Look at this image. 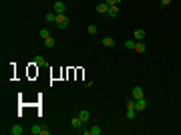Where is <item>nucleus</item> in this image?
I'll list each match as a JSON object with an SVG mask.
<instances>
[{"instance_id": "f257e3e1", "label": "nucleus", "mask_w": 181, "mask_h": 135, "mask_svg": "<svg viewBox=\"0 0 181 135\" xmlns=\"http://www.w3.org/2000/svg\"><path fill=\"white\" fill-rule=\"evenodd\" d=\"M55 24H57L60 30H65V28L68 26V14L67 12H65V14H57V22Z\"/></svg>"}, {"instance_id": "6e6552de", "label": "nucleus", "mask_w": 181, "mask_h": 135, "mask_svg": "<svg viewBox=\"0 0 181 135\" xmlns=\"http://www.w3.org/2000/svg\"><path fill=\"white\" fill-rule=\"evenodd\" d=\"M133 99H143V89L141 87H133Z\"/></svg>"}, {"instance_id": "412c9836", "label": "nucleus", "mask_w": 181, "mask_h": 135, "mask_svg": "<svg viewBox=\"0 0 181 135\" xmlns=\"http://www.w3.org/2000/svg\"><path fill=\"white\" fill-rule=\"evenodd\" d=\"M89 34H97V26H95V24H90V26H89Z\"/></svg>"}, {"instance_id": "5701e85b", "label": "nucleus", "mask_w": 181, "mask_h": 135, "mask_svg": "<svg viewBox=\"0 0 181 135\" xmlns=\"http://www.w3.org/2000/svg\"><path fill=\"white\" fill-rule=\"evenodd\" d=\"M171 4V0H161V6H163V8H165V6H169Z\"/></svg>"}, {"instance_id": "9d476101", "label": "nucleus", "mask_w": 181, "mask_h": 135, "mask_svg": "<svg viewBox=\"0 0 181 135\" xmlns=\"http://www.w3.org/2000/svg\"><path fill=\"white\" fill-rule=\"evenodd\" d=\"M30 133H32V135H42V133H45V129H42L40 125H32V129H30Z\"/></svg>"}, {"instance_id": "2eb2a0df", "label": "nucleus", "mask_w": 181, "mask_h": 135, "mask_svg": "<svg viewBox=\"0 0 181 135\" xmlns=\"http://www.w3.org/2000/svg\"><path fill=\"white\" fill-rule=\"evenodd\" d=\"M79 117L83 119V123H87V121L90 119V113H89V111H80V113H79Z\"/></svg>"}, {"instance_id": "ddd939ff", "label": "nucleus", "mask_w": 181, "mask_h": 135, "mask_svg": "<svg viewBox=\"0 0 181 135\" xmlns=\"http://www.w3.org/2000/svg\"><path fill=\"white\" fill-rule=\"evenodd\" d=\"M103 45H105V46H115V38H111V36H105V38H103Z\"/></svg>"}, {"instance_id": "6ab92c4d", "label": "nucleus", "mask_w": 181, "mask_h": 135, "mask_svg": "<svg viewBox=\"0 0 181 135\" xmlns=\"http://www.w3.org/2000/svg\"><path fill=\"white\" fill-rule=\"evenodd\" d=\"M135 115H137L135 109H127V119H135Z\"/></svg>"}, {"instance_id": "7ed1b4c3", "label": "nucleus", "mask_w": 181, "mask_h": 135, "mask_svg": "<svg viewBox=\"0 0 181 135\" xmlns=\"http://www.w3.org/2000/svg\"><path fill=\"white\" fill-rule=\"evenodd\" d=\"M135 109H137V111H145V109H147L145 99H135Z\"/></svg>"}, {"instance_id": "0eeeda50", "label": "nucleus", "mask_w": 181, "mask_h": 135, "mask_svg": "<svg viewBox=\"0 0 181 135\" xmlns=\"http://www.w3.org/2000/svg\"><path fill=\"white\" fill-rule=\"evenodd\" d=\"M45 20L48 24H50V22L55 24V22H57V12H48V14H45Z\"/></svg>"}, {"instance_id": "9b49d317", "label": "nucleus", "mask_w": 181, "mask_h": 135, "mask_svg": "<svg viewBox=\"0 0 181 135\" xmlns=\"http://www.w3.org/2000/svg\"><path fill=\"white\" fill-rule=\"evenodd\" d=\"M24 129H22V125H12V129H10V133L12 135H20Z\"/></svg>"}, {"instance_id": "f8f14e48", "label": "nucleus", "mask_w": 181, "mask_h": 135, "mask_svg": "<svg viewBox=\"0 0 181 135\" xmlns=\"http://www.w3.org/2000/svg\"><path fill=\"white\" fill-rule=\"evenodd\" d=\"M145 38V30L143 28H137L135 30V40H143Z\"/></svg>"}, {"instance_id": "aec40b11", "label": "nucleus", "mask_w": 181, "mask_h": 135, "mask_svg": "<svg viewBox=\"0 0 181 135\" xmlns=\"http://www.w3.org/2000/svg\"><path fill=\"white\" fill-rule=\"evenodd\" d=\"M48 36H50V32H48V28H42V30H40V38L45 40V38H48Z\"/></svg>"}, {"instance_id": "423d86ee", "label": "nucleus", "mask_w": 181, "mask_h": 135, "mask_svg": "<svg viewBox=\"0 0 181 135\" xmlns=\"http://www.w3.org/2000/svg\"><path fill=\"white\" fill-rule=\"evenodd\" d=\"M147 51V45L143 43V40H137L135 43V53H145Z\"/></svg>"}, {"instance_id": "a211bd4d", "label": "nucleus", "mask_w": 181, "mask_h": 135, "mask_svg": "<svg viewBox=\"0 0 181 135\" xmlns=\"http://www.w3.org/2000/svg\"><path fill=\"white\" fill-rule=\"evenodd\" d=\"M125 48H131V51H135V40H125Z\"/></svg>"}, {"instance_id": "20e7f679", "label": "nucleus", "mask_w": 181, "mask_h": 135, "mask_svg": "<svg viewBox=\"0 0 181 135\" xmlns=\"http://www.w3.org/2000/svg\"><path fill=\"white\" fill-rule=\"evenodd\" d=\"M107 16H109V18H115V16H119V4H115V6H109V12H107Z\"/></svg>"}, {"instance_id": "dca6fc26", "label": "nucleus", "mask_w": 181, "mask_h": 135, "mask_svg": "<svg viewBox=\"0 0 181 135\" xmlns=\"http://www.w3.org/2000/svg\"><path fill=\"white\" fill-rule=\"evenodd\" d=\"M45 46H46V48H52V46H55V38H52V36L45 38Z\"/></svg>"}, {"instance_id": "4be33fe9", "label": "nucleus", "mask_w": 181, "mask_h": 135, "mask_svg": "<svg viewBox=\"0 0 181 135\" xmlns=\"http://www.w3.org/2000/svg\"><path fill=\"white\" fill-rule=\"evenodd\" d=\"M105 2H107V4H109V6H115V4H119V2H121V0H105Z\"/></svg>"}, {"instance_id": "1a4fd4ad", "label": "nucleus", "mask_w": 181, "mask_h": 135, "mask_svg": "<svg viewBox=\"0 0 181 135\" xmlns=\"http://www.w3.org/2000/svg\"><path fill=\"white\" fill-rule=\"evenodd\" d=\"M70 125H73V127H75V129H80V127H83V119H80V117H75V119H73V121H70Z\"/></svg>"}, {"instance_id": "39448f33", "label": "nucleus", "mask_w": 181, "mask_h": 135, "mask_svg": "<svg viewBox=\"0 0 181 135\" xmlns=\"http://www.w3.org/2000/svg\"><path fill=\"white\" fill-rule=\"evenodd\" d=\"M97 12H99V14H107V12H109V4H107V2H99V4H97Z\"/></svg>"}, {"instance_id": "4468645a", "label": "nucleus", "mask_w": 181, "mask_h": 135, "mask_svg": "<svg viewBox=\"0 0 181 135\" xmlns=\"http://www.w3.org/2000/svg\"><path fill=\"white\" fill-rule=\"evenodd\" d=\"M34 65H36V67H45L46 61L42 58V56H34Z\"/></svg>"}, {"instance_id": "f3484780", "label": "nucleus", "mask_w": 181, "mask_h": 135, "mask_svg": "<svg viewBox=\"0 0 181 135\" xmlns=\"http://www.w3.org/2000/svg\"><path fill=\"white\" fill-rule=\"evenodd\" d=\"M89 133H90V135H101V127H99V125L90 127V129H89Z\"/></svg>"}, {"instance_id": "f03ea898", "label": "nucleus", "mask_w": 181, "mask_h": 135, "mask_svg": "<svg viewBox=\"0 0 181 135\" xmlns=\"http://www.w3.org/2000/svg\"><path fill=\"white\" fill-rule=\"evenodd\" d=\"M52 10L57 12V14H65V12H67V4L58 0V2H55V4H52Z\"/></svg>"}]
</instances>
